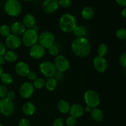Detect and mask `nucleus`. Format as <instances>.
<instances>
[{
  "label": "nucleus",
  "mask_w": 126,
  "mask_h": 126,
  "mask_svg": "<svg viewBox=\"0 0 126 126\" xmlns=\"http://www.w3.org/2000/svg\"><path fill=\"white\" fill-rule=\"evenodd\" d=\"M71 47L73 54L79 57H86L91 52V43L86 37L76 38L74 39Z\"/></svg>",
  "instance_id": "1"
},
{
  "label": "nucleus",
  "mask_w": 126,
  "mask_h": 126,
  "mask_svg": "<svg viewBox=\"0 0 126 126\" xmlns=\"http://www.w3.org/2000/svg\"><path fill=\"white\" fill-rule=\"evenodd\" d=\"M59 27L65 33H71L77 25L75 17L72 14L65 13L62 15L59 22Z\"/></svg>",
  "instance_id": "2"
},
{
  "label": "nucleus",
  "mask_w": 126,
  "mask_h": 126,
  "mask_svg": "<svg viewBox=\"0 0 126 126\" xmlns=\"http://www.w3.org/2000/svg\"><path fill=\"white\" fill-rule=\"evenodd\" d=\"M4 10L7 15L16 17L21 14L22 7L18 0H7L5 2Z\"/></svg>",
  "instance_id": "3"
},
{
  "label": "nucleus",
  "mask_w": 126,
  "mask_h": 126,
  "mask_svg": "<svg viewBox=\"0 0 126 126\" xmlns=\"http://www.w3.org/2000/svg\"><path fill=\"white\" fill-rule=\"evenodd\" d=\"M38 41V34L33 29H27L22 34V44L27 47H31Z\"/></svg>",
  "instance_id": "4"
},
{
  "label": "nucleus",
  "mask_w": 126,
  "mask_h": 126,
  "mask_svg": "<svg viewBox=\"0 0 126 126\" xmlns=\"http://www.w3.org/2000/svg\"><path fill=\"white\" fill-rule=\"evenodd\" d=\"M84 99L86 105L92 108H97L100 103V97L99 95L93 90L86 91L84 95Z\"/></svg>",
  "instance_id": "5"
},
{
  "label": "nucleus",
  "mask_w": 126,
  "mask_h": 126,
  "mask_svg": "<svg viewBox=\"0 0 126 126\" xmlns=\"http://www.w3.org/2000/svg\"><path fill=\"white\" fill-rule=\"evenodd\" d=\"M39 68L42 75L47 78L54 77L57 71L54 63L48 60L42 62L39 64Z\"/></svg>",
  "instance_id": "6"
},
{
  "label": "nucleus",
  "mask_w": 126,
  "mask_h": 126,
  "mask_svg": "<svg viewBox=\"0 0 126 126\" xmlns=\"http://www.w3.org/2000/svg\"><path fill=\"white\" fill-rule=\"evenodd\" d=\"M15 111V105L13 101L7 98L0 99V113L4 116H12Z\"/></svg>",
  "instance_id": "7"
},
{
  "label": "nucleus",
  "mask_w": 126,
  "mask_h": 126,
  "mask_svg": "<svg viewBox=\"0 0 126 126\" xmlns=\"http://www.w3.org/2000/svg\"><path fill=\"white\" fill-rule=\"evenodd\" d=\"M54 34L49 31H44L38 36V42L45 49H48L55 43Z\"/></svg>",
  "instance_id": "8"
},
{
  "label": "nucleus",
  "mask_w": 126,
  "mask_h": 126,
  "mask_svg": "<svg viewBox=\"0 0 126 126\" xmlns=\"http://www.w3.org/2000/svg\"><path fill=\"white\" fill-rule=\"evenodd\" d=\"M54 65L57 71L63 73L67 71L70 68V62L64 55H59L55 57Z\"/></svg>",
  "instance_id": "9"
},
{
  "label": "nucleus",
  "mask_w": 126,
  "mask_h": 126,
  "mask_svg": "<svg viewBox=\"0 0 126 126\" xmlns=\"http://www.w3.org/2000/svg\"><path fill=\"white\" fill-rule=\"evenodd\" d=\"M34 88L33 84L30 82H25L19 88V93L21 97L25 99L30 98L34 94Z\"/></svg>",
  "instance_id": "10"
},
{
  "label": "nucleus",
  "mask_w": 126,
  "mask_h": 126,
  "mask_svg": "<svg viewBox=\"0 0 126 126\" xmlns=\"http://www.w3.org/2000/svg\"><path fill=\"white\" fill-rule=\"evenodd\" d=\"M5 44L9 49L11 50H14L18 49L22 45V39L20 38L19 36L11 34L6 38Z\"/></svg>",
  "instance_id": "11"
},
{
  "label": "nucleus",
  "mask_w": 126,
  "mask_h": 126,
  "mask_svg": "<svg viewBox=\"0 0 126 126\" xmlns=\"http://www.w3.org/2000/svg\"><path fill=\"white\" fill-rule=\"evenodd\" d=\"M93 65L95 69L100 73H103L108 69V62L103 57L97 56L95 57L93 60Z\"/></svg>",
  "instance_id": "12"
},
{
  "label": "nucleus",
  "mask_w": 126,
  "mask_h": 126,
  "mask_svg": "<svg viewBox=\"0 0 126 126\" xmlns=\"http://www.w3.org/2000/svg\"><path fill=\"white\" fill-rule=\"evenodd\" d=\"M59 6L58 0H44L42 4V8L46 14H50L57 11Z\"/></svg>",
  "instance_id": "13"
},
{
  "label": "nucleus",
  "mask_w": 126,
  "mask_h": 126,
  "mask_svg": "<svg viewBox=\"0 0 126 126\" xmlns=\"http://www.w3.org/2000/svg\"><path fill=\"white\" fill-rule=\"evenodd\" d=\"M46 54V49L39 44H36L30 47L29 54L34 59H40Z\"/></svg>",
  "instance_id": "14"
},
{
  "label": "nucleus",
  "mask_w": 126,
  "mask_h": 126,
  "mask_svg": "<svg viewBox=\"0 0 126 126\" xmlns=\"http://www.w3.org/2000/svg\"><path fill=\"white\" fill-rule=\"evenodd\" d=\"M15 70L16 73L21 77H27L28 74L30 71V66L28 63L22 61L18 62L16 63Z\"/></svg>",
  "instance_id": "15"
},
{
  "label": "nucleus",
  "mask_w": 126,
  "mask_h": 126,
  "mask_svg": "<svg viewBox=\"0 0 126 126\" xmlns=\"http://www.w3.org/2000/svg\"><path fill=\"white\" fill-rule=\"evenodd\" d=\"M10 28H11V33L17 36L22 35L27 30L23 23L20 22H14L13 23H12Z\"/></svg>",
  "instance_id": "16"
},
{
  "label": "nucleus",
  "mask_w": 126,
  "mask_h": 126,
  "mask_svg": "<svg viewBox=\"0 0 126 126\" xmlns=\"http://www.w3.org/2000/svg\"><path fill=\"white\" fill-rule=\"evenodd\" d=\"M69 112L70 113V116H72L77 119V118H81L83 115L84 109L81 105L75 103L70 107Z\"/></svg>",
  "instance_id": "17"
},
{
  "label": "nucleus",
  "mask_w": 126,
  "mask_h": 126,
  "mask_svg": "<svg viewBox=\"0 0 126 126\" xmlns=\"http://www.w3.org/2000/svg\"><path fill=\"white\" fill-rule=\"evenodd\" d=\"M22 23L28 29H32L36 25L35 17L32 14H27L23 17Z\"/></svg>",
  "instance_id": "18"
},
{
  "label": "nucleus",
  "mask_w": 126,
  "mask_h": 126,
  "mask_svg": "<svg viewBox=\"0 0 126 126\" xmlns=\"http://www.w3.org/2000/svg\"><path fill=\"white\" fill-rule=\"evenodd\" d=\"M36 110L35 105L32 102H25L22 107V111L25 115L27 116H32Z\"/></svg>",
  "instance_id": "19"
},
{
  "label": "nucleus",
  "mask_w": 126,
  "mask_h": 126,
  "mask_svg": "<svg viewBox=\"0 0 126 126\" xmlns=\"http://www.w3.org/2000/svg\"><path fill=\"white\" fill-rule=\"evenodd\" d=\"M95 16V11L90 6L84 7L81 11V16L86 20H91Z\"/></svg>",
  "instance_id": "20"
},
{
  "label": "nucleus",
  "mask_w": 126,
  "mask_h": 126,
  "mask_svg": "<svg viewBox=\"0 0 126 126\" xmlns=\"http://www.w3.org/2000/svg\"><path fill=\"white\" fill-rule=\"evenodd\" d=\"M90 113H91V118L94 121L97 122V123H100L103 121V117H104L103 113L102 111L98 108H92V111Z\"/></svg>",
  "instance_id": "21"
},
{
  "label": "nucleus",
  "mask_w": 126,
  "mask_h": 126,
  "mask_svg": "<svg viewBox=\"0 0 126 126\" xmlns=\"http://www.w3.org/2000/svg\"><path fill=\"white\" fill-rule=\"evenodd\" d=\"M70 105L65 100H61L58 102L57 108L60 113L63 114H66L70 111Z\"/></svg>",
  "instance_id": "22"
},
{
  "label": "nucleus",
  "mask_w": 126,
  "mask_h": 126,
  "mask_svg": "<svg viewBox=\"0 0 126 126\" xmlns=\"http://www.w3.org/2000/svg\"><path fill=\"white\" fill-rule=\"evenodd\" d=\"M4 57L6 61L9 63H14L17 61L18 59V55L13 50H9L5 52V54H4Z\"/></svg>",
  "instance_id": "23"
},
{
  "label": "nucleus",
  "mask_w": 126,
  "mask_h": 126,
  "mask_svg": "<svg viewBox=\"0 0 126 126\" xmlns=\"http://www.w3.org/2000/svg\"><path fill=\"white\" fill-rule=\"evenodd\" d=\"M73 32L77 38H84L87 34V30L84 26L76 25Z\"/></svg>",
  "instance_id": "24"
},
{
  "label": "nucleus",
  "mask_w": 126,
  "mask_h": 126,
  "mask_svg": "<svg viewBox=\"0 0 126 126\" xmlns=\"http://www.w3.org/2000/svg\"><path fill=\"white\" fill-rule=\"evenodd\" d=\"M57 84L58 81L55 79V78L52 77L47 79V80L46 81L45 86L48 91H54L57 88Z\"/></svg>",
  "instance_id": "25"
},
{
  "label": "nucleus",
  "mask_w": 126,
  "mask_h": 126,
  "mask_svg": "<svg viewBox=\"0 0 126 126\" xmlns=\"http://www.w3.org/2000/svg\"><path fill=\"white\" fill-rule=\"evenodd\" d=\"M0 79L4 85H10L13 82V78L8 73H3L0 76Z\"/></svg>",
  "instance_id": "26"
},
{
  "label": "nucleus",
  "mask_w": 126,
  "mask_h": 126,
  "mask_svg": "<svg viewBox=\"0 0 126 126\" xmlns=\"http://www.w3.org/2000/svg\"><path fill=\"white\" fill-rule=\"evenodd\" d=\"M108 52V47L105 43L100 44L98 47L97 49V53H98V56L100 57H105L107 55Z\"/></svg>",
  "instance_id": "27"
},
{
  "label": "nucleus",
  "mask_w": 126,
  "mask_h": 126,
  "mask_svg": "<svg viewBox=\"0 0 126 126\" xmlns=\"http://www.w3.org/2000/svg\"><path fill=\"white\" fill-rule=\"evenodd\" d=\"M0 34L4 38H7L11 34V28L7 25H2L0 27Z\"/></svg>",
  "instance_id": "28"
},
{
  "label": "nucleus",
  "mask_w": 126,
  "mask_h": 126,
  "mask_svg": "<svg viewBox=\"0 0 126 126\" xmlns=\"http://www.w3.org/2000/svg\"><path fill=\"white\" fill-rule=\"evenodd\" d=\"M46 81L42 78H37L34 81H33V85L34 89H41L42 88L45 86Z\"/></svg>",
  "instance_id": "29"
},
{
  "label": "nucleus",
  "mask_w": 126,
  "mask_h": 126,
  "mask_svg": "<svg viewBox=\"0 0 126 126\" xmlns=\"http://www.w3.org/2000/svg\"><path fill=\"white\" fill-rule=\"evenodd\" d=\"M48 50H49V53L51 56L53 57H57V55H59V49L56 45L53 44L50 47L48 48Z\"/></svg>",
  "instance_id": "30"
},
{
  "label": "nucleus",
  "mask_w": 126,
  "mask_h": 126,
  "mask_svg": "<svg viewBox=\"0 0 126 126\" xmlns=\"http://www.w3.org/2000/svg\"><path fill=\"white\" fill-rule=\"evenodd\" d=\"M116 36L121 40H126V29L120 28L116 32Z\"/></svg>",
  "instance_id": "31"
},
{
  "label": "nucleus",
  "mask_w": 126,
  "mask_h": 126,
  "mask_svg": "<svg viewBox=\"0 0 126 126\" xmlns=\"http://www.w3.org/2000/svg\"><path fill=\"white\" fill-rule=\"evenodd\" d=\"M77 123V119L72 116H70L66 119V125L67 126H75Z\"/></svg>",
  "instance_id": "32"
},
{
  "label": "nucleus",
  "mask_w": 126,
  "mask_h": 126,
  "mask_svg": "<svg viewBox=\"0 0 126 126\" xmlns=\"http://www.w3.org/2000/svg\"><path fill=\"white\" fill-rule=\"evenodd\" d=\"M59 6L62 7L63 8H69L72 4L71 0H59Z\"/></svg>",
  "instance_id": "33"
},
{
  "label": "nucleus",
  "mask_w": 126,
  "mask_h": 126,
  "mask_svg": "<svg viewBox=\"0 0 126 126\" xmlns=\"http://www.w3.org/2000/svg\"><path fill=\"white\" fill-rule=\"evenodd\" d=\"M8 93L7 87L4 84H0V98H6Z\"/></svg>",
  "instance_id": "34"
},
{
  "label": "nucleus",
  "mask_w": 126,
  "mask_h": 126,
  "mask_svg": "<svg viewBox=\"0 0 126 126\" xmlns=\"http://www.w3.org/2000/svg\"><path fill=\"white\" fill-rule=\"evenodd\" d=\"M119 63L123 68H126V52L123 53L119 57Z\"/></svg>",
  "instance_id": "35"
},
{
  "label": "nucleus",
  "mask_w": 126,
  "mask_h": 126,
  "mask_svg": "<svg viewBox=\"0 0 126 126\" xmlns=\"http://www.w3.org/2000/svg\"><path fill=\"white\" fill-rule=\"evenodd\" d=\"M18 126H31V123L27 118H22L18 122Z\"/></svg>",
  "instance_id": "36"
},
{
  "label": "nucleus",
  "mask_w": 126,
  "mask_h": 126,
  "mask_svg": "<svg viewBox=\"0 0 126 126\" xmlns=\"http://www.w3.org/2000/svg\"><path fill=\"white\" fill-rule=\"evenodd\" d=\"M27 77L28 78V79L30 80V81H34V80L38 78V75H37V73L35 72V71H30L29 72V73L28 74Z\"/></svg>",
  "instance_id": "37"
},
{
  "label": "nucleus",
  "mask_w": 126,
  "mask_h": 126,
  "mask_svg": "<svg viewBox=\"0 0 126 126\" xmlns=\"http://www.w3.org/2000/svg\"><path fill=\"white\" fill-rule=\"evenodd\" d=\"M52 126H64L63 121L61 118H56L53 122Z\"/></svg>",
  "instance_id": "38"
},
{
  "label": "nucleus",
  "mask_w": 126,
  "mask_h": 126,
  "mask_svg": "<svg viewBox=\"0 0 126 126\" xmlns=\"http://www.w3.org/2000/svg\"><path fill=\"white\" fill-rule=\"evenodd\" d=\"M6 98L10 100L13 101L16 98V93L14 91H8V93H7Z\"/></svg>",
  "instance_id": "39"
},
{
  "label": "nucleus",
  "mask_w": 126,
  "mask_h": 126,
  "mask_svg": "<svg viewBox=\"0 0 126 126\" xmlns=\"http://www.w3.org/2000/svg\"><path fill=\"white\" fill-rule=\"evenodd\" d=\"M63 73H62V72H60V71H57L56 74L55 75V79L57 80V81H61L62 79H63Z\"/></svg>",
  "instance_id": "40"
},
{
  "label": "nucleus",
  "mask_w": 126,
  "mask_h": 126,
  "mask_svg": "<svg viewBox=\"0 0 126 126\" xmlns=\"http://www.w3.org/2000/svg\"><path fill=\"white\" fill-rule=\"evenodd\" d=\"M6 52V46L2 43L0 42V55H4Z\"/></svg>",
  "instance_id": "41"
},
{
  "label": "nucleus",
  "mask_w": 126,
  "mask_h": 126,
  "mask_svg": "<svg viewBox=\"0 0 126 126\" xmlns=\"http://www.w3.org/2000/svg\"><path fill=\"white\" fill-rule=\"evenodd\" d=\"M118 5L122 7H126V0H115Z\"/></svg>",
  "instance_id": "42"
},
{
  "label": "nucleus",
  "mask_w": 126,
  "mask_h": 126,
  "mask_svg": "<svg viewBox=\"0 0 126 126\" xmlns=\"http://www.w3.org/2000/svg\"><path fill=\"white\" fill-rule=\"evenodd\" d=\"M6 62V60H5L4 55H0V66H2Z\"/></svg>",
  "instance_id": "43"
},
{
  "label": "nucleus",
  "mask_w": 126,
  "mask_h": 126,
  "mask_svg": "<svg viewBox=\"0 0 126 126\" xmlns=\"http://www.w3.org/2000/svg\"><path fill=\"white\" fill-rule=\"evenodd\" d=\"M92 108H91V107H89V106H86V107H85L84 108V111L86 112H87V113H91V111H92Z\"/></svg>",
  "instance_id": "44"
},
{
  "label": "nucleus",
  "mask_w": 126,
  "mask_h": 126,
  "mask_svg": "<svg viewBox=\"0 0 126 126\" xmlns=\"http://www.w3.org/2000/svg\"><path fill=\"white\" fill-rule=\"evenodd\" d=\"M121 14H122V16H123L124 18H126V7H124V8L123 9V11H122V12H121Z\"/></svg>",
  "instance_id": "45"
},
{
  "label": "nucleus",
  "mask_w": 126,
  "mask_h": 126,
  "mask_svg": "<svg viewBox=\"0 0 126 126\" xmlns=\"http://www.w3.org/2000/svg\"><path fill=\"white\" fill-rule=\"evenodd\" d=\"M32 29H33V30L34 31V32H37V33H38V32H39V27H38V25H34V27H33V28H32Z\"/></svg>",
  "instance_id": "46"
},
{
  "label": "nucleus",
  "mask_w": 126,
  "mask_h": 126,
  "mask_svg": "<svg viewBox=\"0 0 126 126\" xmlns=\"http://www.w3.org/2000/svg\"><path fill=\"white\" fill-rule=\"evenodd\" d=\"M3 69H2V66H0V76L2 75V74L3 73Z\"/></svg>",
  "instance_id": "47"
},
{
  "label": "nucleus",
  "mask_w": 126,
  "mask_h": 126,
  "mask_svg": "<svg viewBox=\"0 0 126 126\" xmlns=\"http://www.w3.org/2000/svg\"><path fill=\"white\" fill-rule=\"evenodd\" d=\"M22 1H32V0H22Z\"/></svg>",
  "instance_id": "48"
},
{
  "label": "nucleus",
  "mask_w": 126,
  "mask_h": 126,
  "mask_svg": "<svg viewBox=\"0 0 126 126\" xmlns=\"http://www.w3.org/2000/svg\"><path fill=\"white\" fill-rule=\"evenodd\" d=\"M124 74H125V76L126 77V68L125 69V70H124Z\"/></svg>",
  "instance_id": "49"
},
{
  "label": "nucleus",
  "mask_w": 126,
  "mask_h": 126,
  "mask_svg": "<svg viewBox=\"0 0 126 126\" xmlns=\"http://www.w3.org/2000/svg\"><path fill=\"white\" fill-rule=\"evenodd\" d=\"M0 126H3V125H2L1 123H0Z\"/></svg>",
  "instance_id": "50"
},
{
  "label": "nucleus",
  "mask_w": 126,
  "mask_h": 126,
  "mask_svg": "<svg viewBox=\"0 0 126 126\" xmlns=\"http://www.w3.org/2000/svg\"></svg>",
  "instance_id": "51"
}]
</instances>
